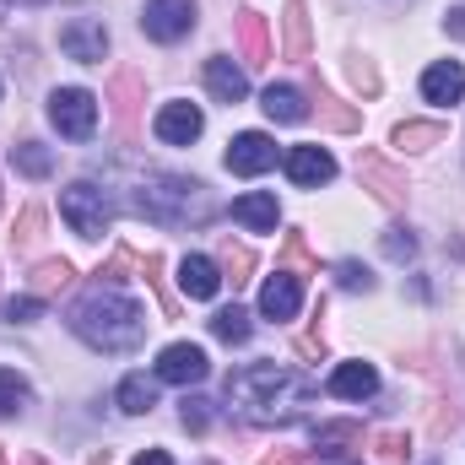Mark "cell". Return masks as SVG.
<instances>
[{"mask_svg":"<svg viewBox=\"0 0 465 465\" xmlns=\"http://www.w3.org/2000/svg\"><path fill=\"white\" fill-rule=\"evenodd\" d=\"M439 135H444L439 124H401V130H395V146H406V152H422V146H433Z\"/></svg>","mask_w":465,"mask_h":465,"instance_id":"cell-26","label":"cell"},{"mask_svg":"<svg viewBox=\"0 0 465 465\" xmlns=\"http://www.w3.org/2000/svg\"><path fill=\"white\" fill-rule=\"evenodd\" d=\"M65 282H71V265H65V260H49V265H38V276H33L38 298H44V292H54V287H65Z\"/></svg>","mask_w":465,"mask_h":465,"instance_id":"cell-28","label":"cell"},{"mask_svg":"<svg viewBox=\"0 0 465 465\" xmlns=\"http://www.w3.org/2000/svg\"><path fill=\"white\" fill-rule=\"evenodd\" d=\"M238 44H243V60H265L271 54V38H265V16L260 11H243L238 16Z\"/></svg>","mask_w":465,"mask_h":465,"instance_id":"cell-21","label":"cell"},{"mask_svg":"<svg viewBox=\"0 0 465 465\" xmlns=\"http://www.w3.org/2000/svg\"><path fill=\"white\" fill-rule=\"evenodd\" d=\"M152 130H157V141H163V146H190V141H201V130H206V114H201L195 104L173 98V104H163V109H157Z\"/></svg>","mask_w":465,"mask_h":465,"instance_id":"cell-10","label":"cell"},{"mask_svg":"<svg viewBox=\"0 0 465 465\" xmlns=\"http://www.w3.org/2000/svg\"><path fill=\"white\" fill-rule=\"evenodd\" d=\"M444 33H455V38H465V5H455V11L444 16Z\"/></svg>","mask_w":465,"mask_h":465,"instance_id":"cell-36","label":"cell"},{"mask_svg":"<svg viewBox=\"0 0 465 465\" xmlns=\"http://www.w3.org/2000/svg\"><path fill=\"white\" fill-rule=\"evenodd\" d=\"M206 87H212L217 104H243L249 98V76H243V65H232L228 54H212L206 60Z\"/></svg>","mask_w":465,"mask_h":465,"instance_id":"cell-17","label":"cell"},{"mask_svg":"<svg viewBox=\"0 0 465 465\" xmlns=\"http://www.w3.org/2000/svg\"><path fill=\"white\" fill-rule=\"evenodd\" d=\"M223 265H228L232 287H238V282H243V271H249V265H254V260H249V249H232V243H228V254H223Z\"/></svg>","mask_w":465,"mask_h":465,"instance_id":"cell-33","label":"cell"},{"mask_svg":"<svg viewBox=\"0 0 465 465\" xmlns=\"http://www.w3.org/2000/svg\"><path fill=\"white\" fill-rule=\"evenodd\" d=\"M422 98H428L433 109L460 104L465 98V65L460 60H439V65H428V71H422Z\"/></svg>","mask_w":465,"mask_h":465,"instance_id":"cell-14","label":"cell"},{"mask_svg":"<svg viewBox=\"0 0 465 465\" xmlns=\"http://www.w3.org/2000/svg\"><path fill=\"white\" fill-rule=\"evenodd\" d=\"M357 173H368V179L379 184L373 195H379V201H390V206H395V201L406 195V184H401V179H395V173H390V168H384L379 157H357Z\"/></svg>","mask_w":465,"mask_h":465,"instance_id":"cell-23","label":"cell"},{"mask_svg":"<svg viewBox=\"0 0 465 465\" xmlns=\"http://www.w3.org/2000/svg\"><path fill=\"white\" fill-rule=\"evenodd\" d=\"M232 223L249 232H276L282 223V206H276V195L271 190H249V195H238L232 201Z\"/></svg>","mask_w":465,"mask_h":465,"instance_id":"cell-15","label":"cell"},{"mask_svg":"<svg viewBox=\"0 0 465 465\" xmlns=\"http://www.w3.org/2000/svg\"><path fill=\"white\" fill-rule=\"evenodd\" d=\"M379 455H384V460H401V455H406V444H401L395 433H384V439H379Z\"/></svg>","mask_w":465,"mask_h":465,"instance_id":"cell-34","label":"cell"},{"mask_svg":"<svg viewBox=\"0 0 465 465\" xmlns=\"http://www.w3.org/2000/svg\"><path fill=\"white\" fill-rule=\"evenodd\" d=\"M44 314V298L38 292H22V298H5V320H16V325H33Z\"/></svg>","mask_w":465,"mask_h":465,"instance_id":"cell-27","label":"cell"},{"mask_svg":"<svg viewBox=\"0 0 465 465\" xmlns=\"http://www.w3.org/2000/svg\"><path fill=\"white\" fill-rule=\"evenodd\" d=\"M260 109L276 119V124H298V119H309V104H303V93H298L292 82H271V87L260 93Z\"/></svg>","mask_w":465,"mask_h":465,"instance_id":"cell-18","label":"cell"},{"mask_svg":"<svg viewBox=\"0 0 465 465\" xmlns=\"http://www.w3.org/2000/svg\"><path fill=\"white\" fill-rule=\"evenodd\" d=\"M49 124L65 135V141H87L98 130V98L87 87H54L49 93Z\"/></svg>","mask_w":465,"mask_h":465,"instance_id":"cell-5","label":"cell"},{"mask_svg":"<svg viewBox=\"0 0 465 465\" xmlns=\"http://www.w3.org/2000/svg\"><path fill=\"white\" fill-rule=\"evenodd\" d=\"M265 168H276V141H271L265 130H243V135H232L228 141V173L254 179V173H265Z\"/></svg>","mask_w":465,"mask_h":465,"instance_id":"cell-9","label":"cell"},{"mask_svg":"<svg viewBox=\"0 0 465 465\" xmlns=\"http://www.w3.org/2000/svg\"><path fill=\"white\" fill-rule=\"evenodd\" d=\"M336 282H341L347 292H368V287H373L368 265H357V260H341V265H336Z\"/></svg>","mask_w":465,"mask_h":465,"instance_id":"cell-30","label":"cell"},{"mask_svg":"<svg viewBox=\"0 0 465 465\" xmlns=\"http://www.w3.org/2000/svg\"><path fill=\"white\" fill-rule=\"evenodd\" d=\"M179 292H184L190 303H212V298L223 292L217 260H212V254H184V260H179Z\"/></svg>","mask_w":465,"mask_h":465,"instance_id":"cell-13","label":"cell"},{"mask_svg":"<svg viewBox=\"0 0 465 465\" xmlns=\"http://www.w3.org/2000/svg\"><path fill=\"white\" fill-rule=\"evenodd\" d=\"M206 373H212V357L195 347V341H173V347L157 351V379L163 384L190 390V384H206Z\"/></svg>","mask_w":465,"mask_h":465,"instance_id":"cell-8","label":"cell"},{"mask_svg":"<svg viewBox=\"0 0 465 465\" xmlns=\"http://www.w3.org/2000/svg\"><path fill=\"white\" fill-rule=\"evenodd\" d=\"M130 465H173V455H168V450H141Z\"/></svg>","mask_w":465,"mask_h":465,"instance_id":"cell-35","label":"cell"},{"mask_svg":"<svg viewBox=\"0 0 465 465\" xmlns=\"http://www.w3.org/2000/svg\"><path fill=\"white\" fill-rule=\"evenodd\" d=\"M146 303H135L130 292L119 287H87L71 309V331L87 341L93 351H135L146 341Z\"/></svg>","mask_w":465,"mask_h":465,"instance_id":"cell-2","label":"cell"},{"mask_svg":"<svg viewBox=\"0 0 465 465\" xmlns=\"http://www.w3.org/2000/svg\"><path fill=\"white\" fill-rule=\"evenodd\" d=\"M384 254H390V260H411V254H417V238L406 228H390L384 232Z\"/></svg>","mask_w":465,"mask_h":465,"instance_id":"cell-31","label":"cell"},{"mask_svg":"<svg viewBox=\"0 0 465 465\" xmlns=\"http://www.w3.org/2000/svg\"><path fill=\"white\" fill-rule=\"evenodd\" d=\"M184 428H190V433H206V428H212V401L184 395Z\"/></svg>","mask_w":465,"mask_h":465,"instance_id":"cell-29","label":"cell"},{"mask_svg":"<svg viewBox=\"0 0 465 465\" xmlns=\"http://www.w3.org/2000/svg\"><path fill=\"white\" fill-rule=\"evenodd\" d=\"M298 309H303V276H292V271L265 276V287H260V314L276 320V325H287V320H298Z\"/></svg>","mask_w":465,"mask_h":465,"instance_id":"cell-11","label":"cell"},{"mask_svg":"<svg viewBox=\"0 0 465 465\" xmlns=\"http://www.w3.org/2000/svg\"><path fill=\"white\" fill-rule=\"evenodd\" d=\"M336 401H368L373 390H379V368L373 362H336V373H331V384H325Z\"/></svg>","mask_w":465,"mask_h":465,"instance_id":"cell-16","label":"cell"},{"mask_svg":"<svg viewBox=\"0 0 465 465\" xmlns=\"http://www.w3.org/2000/svg\"><path fill=\"white\" fill-rule=\"evenodd\" d=\"M130 212H141L146 223H163V228H184V223L206 228V223L217 217V201L206 195L201 179H179V173L146 168V173H135V184H130Z\"/></svg>","mask_w":465,"mask_h":465,"instance_id":"cell-3","label":"cell"},{"mask_svg":"<svg viewBox=\"0 0 465 465\" xmlns=\"http://www.w3.org/2000/svg\"><path fill=\"white\" fill-rule=\"evenodd\" d=\"M351 439H357L351 422H331V428L314 433V450H320V455H341V444H351Z\"/></svg>","mask_w":465,"mask_h":465,"instance_id":"cell-25","label":"cell"},{"mask_svg":"<svg viewBox=\"0 0 465 465\" xmlns=\"http://www.w3.org/2000/svg\"><path fill=\"white\" fill-rule=\"evenodd\" d=\"M282 168H287V179H292L298 190H320V184L336 179V157H331L325 146H292V152L282 157Z\"/></svg>","mask_w":465,"mask_h":465,"instance_id":"cell-12","label":"cell"},{"mask_svg":"<svg viewBox=\"0 0 465 465\" xmlns=\"http://www.w3.org/2000/svg\"><path fill=\"white\" fill-rule=\"evenodd\" d=\"M287 27H292V54H303V49H309V27H303V0H292V5H287Z\"/></svg>","mask_w":465,"mask_h":465,"instance_id":"cell-32","label":"cell"},{"mask_svg":"<svg viewBox=\"0 0 465 465\" xmlns=\"http://www.w3.org/2000/svg\"><path fill=\"white\" fill-rule=\"evenodd\" d=\"M141 33L157 44H179L195 33V0H146L141 11Z\"/></svg>","mask_w":465,"mask_h":465,"instance_id":"cell-6","label":"cell"},{"mask_svg":"<svg viewBox=\"0 0 465 465\" xmlns=\"http://www.w3.org/2000/svg\"><path fill=\"white\" fill-rule=\"evenodd\" d=\"M303 460V450H282V455H265L260 465H298Z\"/></svg>","mask_w":465,"mask_h":465,"instance_id":"cell-37","label":"cell"},{"mask_svg":"<svg viewBox=\"0 0 465 465\" xmlns=\"http://www.w3.org/2000/svg\"><path fill=\"white\" fill-rule=\"evenodd\" d=\"M5 11H11V0H0V16H5Z\"/></svg>","mask_w":465,"mask_h":465,"instance_id":"cell-38","label":"cell"},{"mask_svg":"<svg viewBox=\"0 0 465 465\" xmlns=\"http://www.w3.org/2000/svg\"><path fill=\"white\" fill-rule=\"evenodd\" d=\"M157 384H163L157 373H152V379H146V373H124L119 390H114L119 411H124V417H146V411L157 406Z\"/></svg>","mask_w":465,"mask_h":465,"instance_id":"cell-19","label":"cell"},{"mask_svg":"<svg viewBox=\"0 0 465 465\" xmlns=\"http://www.w3.org/2000/svg\"><path fill=\"white\" fill-rule=\"evenodd\" d=\"M60 49H65V60H76V65H104V54H109V27H104L98 16H71V22L60 27Z\"/></svg>","mask_w":465,"mask_h":465,"instance_id":"cell-7","label":"cell"},{"mask_svg":"<svg viewBox=\"0 0 465 465\" xmlns=\"http://www.w3.org/2000/svg\"><path fill=\"white\" fill-rule=\"evenodd\" d=\"M27 379L16 373V368H0V417H16L22 406H27Z\"/></svg>","mask_w":465,"mask_h":465,"instance_id":"cell-24","label":"cell"},{"mask_svg":"<svg viewBox=\"0 0 465 465\" xmlns=\"http://www.w3.org/2000/svg\"><path fill=\"white\" fill-rule=\"evenodd\" d=\"M60 217H65V228L76 232V238H104L109 223H114V201L93 179H76V184L60 190Z\"/></svg>","mask_w":465,"mask_h":465,"instance_id":"cell-4","label":"cell"},{"mask_svg":"<svg viewBox=\"0 0 465 465\" xmlns=\"http://www.w3.org/2000/svg\"><path fill=\"white\" fill-rule=\"evenodd\" d=\"M249 331H254V325H249V314H243L238 303L212 314V336H217V341H228V347H243V341H249Z\"/></svg>","mask_w":465,"mask_h":465,"instance_id":"cell-22","label":"cell"},{"mask_svg":"<svg viewBox=\"0 0 465 465\" xmlns=\"http://www.w3.org/2000/svg\"><path fill=\"white\" fill-rule=\"evenodd\" d=\"M314 379L292 362H243L228 373V401L254 428H287L314 406Z\"/></svg>","mask_w":465,"mask_h":465,"instance_id":"cell-1","label":"cell"},{"mask_svg":"<svg viewBox=\"0 0 465 465\" xmlns=\"http://www.w3.org/2000/svg\"><path fill=\"white\" fill-rule=\"evenodd\" d=\"M11 168L27 173V179H49V173H54V152L38 146V141H16V146H11Z\"/></svg>","mask_w":465,"mask_h":465,"instance_id":"cell-20","label":"cell"}]
</instances>
